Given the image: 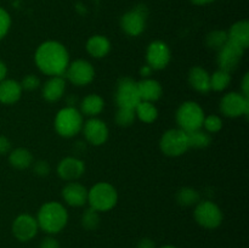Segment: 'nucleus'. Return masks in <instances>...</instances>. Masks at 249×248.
<instances>
[{
    "label": "nucleus",
    "instance_id": "4be33fe9",
    "mask_svg": "<svg viewBox=\"0 0 249 248\" xmlns=\"http://www.w3.org/2000/svg\"><path fill=\"white\" fill-rule=\"evenodd\" d=\"M22 87L14 79H4L0 82V102L12 105L19 100L22 95Z\"/></svg>",
    "mask_w": 249,
    "mask_h": 248
},
{
    "label": "nucleus",
    "instance_id": "473e14b6",
    "mask_svg": "<svg viewBox=\"0 0 249 248\" xmlns=\"http://www.w3.org/2000/svg\"><path fill=\"white\" fill-rule=\"evenodd\" d=\"M207 133H218L223 128V121L216 114H211L208 117H204L203 125Z\"/></svg>",
    "mask_w": 249,
    "mask_h": 248
},
{
    "label": "nucleus",
    "instance_id": "a19ab883",
    "mask_svg": "<svg viewBox=\"0 0 249 248\" xmlns=\"http://www.w3.org/2000/svg\"><path fill=\"white\" fill-rule=\"evenodd\" d=\"M6 74H7L6 65H5L4 62H1V61H0V82H2V80L6 78Z\"/></svg>",
    "mask_w": 249,
    "mask_h": 248
},
{
    "label": "nucleus",
    "instance_id": "6ab92c4d",
    "mask_svg": "<svg viewBox=\"0 0 249 248\" xmlns=\"http://www.w3.org/2000/svg\"><path fill=\"white\" fill-rule=\"evenodd\" d=\"M66 90V80L63 77H50L41 88L43 97L49 102H56L63 96Z\"/></svg>",
    "mask_w": 249,
    "mask_h": 248
},
{
    "label": "nucleus",
    "instance_id": "9b49d317",
    "mask_svg": "<svg viewBox=\"0 0 249 248\" xmlns=\"http://www.w3.org/2000/svg\"><path fill=\"white\" fill-rule=\"evenodd\" d=\"M221 113L229 118H237L249 113V99L240 92H229L220 101Z\"/></svg>",
    "mask_w": 249,
    "mask_h": 248
},
{
    "label": "nucleus",
    "instance_id": "20e7f679",
    "mask_svg": "<svg viewBox=\"0 0 249 248\" xmlns=\"http://www.w3.org/2000/svg\"><path fill=\"white\" fill-rule=\"evenodd\" d=\"M83 128V114L75 107H63L55 117V129L62 138H73Z\"/></svg>",
    "mask_w": 249,
    "mask_h": 248
},
{
    "label": "nucleus",
    "instance_id": "393cba45",
    "mask_svg": "<svg viewBox=\"0 0 249 248\" xmlns=\"http://www.w3.org/2000/svg\"><path fill=\"white\" fill-rule=\"evenodd\" d=\"M9 162L16 169H26L33 164V156L27 148H16L10 153Z\"/></svg>",
    "mask_w": 249,
    "mask_h": 248
},
{
    "label": "nucleus",
    "instance_id": "bb28decb",
    "mask_svg": "<svg viewBox=\"0 0 249 248\" xmlns=\"http://www.w3.org/2000/svg\"><path fill=\"white\" fill-rule=\"evenodd\" d=\"M175 198L180 206L191 207L196 206L201 201V195L197 190L192 189V187H182L177 192Z\"/></svg>",
    "mask_w": 249,
    "mask_h": 248
},
{
    "label": "nucleus",
    "instance_id": "72a5a7b5",
    "mask_svg": "<svg viewBox=\"0 0 249 248\" xmlns=\"http://www.w3.org/2000/svg\"><path fill=\"white\" fill-rule=\"evenodd\" d=\"M22 87V90H27V91H33V90L38 89L39 85H40V80L36 75L34 74H28L22 79V82L19 83Z\"/></svg>",
    "mask_w": 249,
    "mask_h": 248
},
{
    "label": "nucleus",
    "instance_id": "ea45409f",
    "mask_svg": "<svg viewBox=\"0 0 249 248\" xmlns=\"http://www.w3.org/2000/svg\"><path fill=\"white\" fill-rule=\"evenodd\" d=\"M241 94L245 95L246 97H248V99H249V74H248V73H246L245 77H243L242 92H241Z\"/></svg>",
    "mask_w": 249,
    "mask_h": 248
},
{
    "label": "nucleus",
    "instance_id": "a211bd4d",
    "mask_svg": "<svg viewBox=\"0 0 249 248\" xmlns=\"http://www.w3.org/2000/svg\"><path fill=\"white\" fill-rule=\"evenodd\" d=\"M138 89L141 101L147 102H155L160 100L163 92L160 83L152 78H145L138 82Z\"/></svg>",
    "mask_w": 249,
    "mask_h": 248
},
{
    "label": "nucleus",
    "instance_id": "c9c22d12",
    "mask_svg": "<svg viewBox=\"0 0 249 248\" xmlns=\"http://www.w3.org/2000/svg\"><path fill=\"white\" fill-rule=\"evenodd\" d=\"M33 170L39 177H46L50 173V165L46 160H38V162L34 163Z\"/></svg>",
    "mask_w": 249,
    "mask_h": 248
},
{
    "label": "nucleus",
    "instance_id": "7ed1b4c3",
    "mask_svg": "<svg viewBox=\"0 0 249 248\" xmlns=\"http://www.w3.org/2000/svg\"><path fill=\"white\" fill-rule=\"evenodd\" d=\"M118 202V194L113 185L108 182H97L88 190V203L92 209L100 212H108Z\"/></svg>",
    "mask_w": 249,
    "mask_h": 248
},
{
    "label": "nucleus",
    "instance_id": "f704fd0d",
    "mask_svg": "<svg viewBox=\"0 0 249 248\" xmlns=\"http://www.w3.org/2000/svg\"><path fill=\"white\" fill-rule=\"evenodd\" d=\"M10 26H11V18L10 15L5 11L4 9L0 7V40L4 38L9 32Z\"/></svg>",
    "mask_w": 249,
    "mask_h": 248
},
{
    "label": "nucleus",
    "instance_id": "0eeeda50",
    "mask_svg": "<svg viewBox=\"0 0 249 248\" xmlns=\"http://www.w3.org/2000/svg\"><path fill=\"white\" fill-rule=\"evenodd\" d=\"M194 216L198 225L209 230L219 228L223 223V212L211 201H199L196 204Z\"/></svg>",
    "mask_w": 249,
    "mask_h": 248
},
{
    "label": "nucleus",
    "instance_id": "37998d69",
    "mask_svg": "<svg viewBox=\"0 0 249 248\" xmlns=\"http://www.w3.org/2000/svg\"><path fill=\"white\" fill-rule=\"evenodd\" d=\"M191 1L196 5H206V4H209V2L215 1V0H191Z\"/></svg>",
    "mask_w": 249,
    "mask_h": 248
},
{
    "label": "nucleus",
    "instance_id": "ddd939ff",
    "mask_svg": "<svg viewBox=\"0 0 249 248\" xmlns=\"http://www.w3.org/2000/svg\"><path fill=\"white\" fill-rule=\"evenodd\" d=\"M172 53L164 41L155 40L148 45L146 51V60L147 65L152 70H164L170 62Z\"/></svg>",
    "mask_w": 249,
    "mask_h": 248
},
{
    "label": "nucleus",
    "instance_id": "9d476101",
    "mask_svg": "<svg viewBox=\"0 0 249 248\" xmlns=\"http://www.w3.org/2000/svg\"><path fill=\"white\" fill-rule=\"evenodd\" d=\"M66 78L77 87L90 84L95 78V70L87 60H75L68 65L65 72Z\"/></svg>",
    "mask_w": 249,
    "mask_h": 248
},
{
    "label": "nucleus",
    "instance_id": "79ce46f5",
    "mask_svg": "<svg viewBox=\"0 0 249 248\" xmlns=\"http://www.w3.org/2000/svg\"><path fill=\"white\" fill-rule=\"evenodd\" d=\"M152 68L150 67V66L148 65H146V66H143L142 68H141L140 70V73H141V75H142V77H145V78H148V75L151 74V72H152Z\"/></svg>",
    "mask_w": 249,
    "mask_h": 248
},
{
    "label": "nucleus",
    "instance_id": "5701e85b",
    "mask_svg": "<svg viewBox=\"0 0 249 248\" xmlns=\"http://www.w3.org/2000/svg\"><path fill=\"white\" fill-rule=\"evenodd\" d=\"M111 50V43L105 35H92L87 41V51L94 58H102Z\"/></svg>",
    "mask_w": 249,
    "mask_h": 248
},
{
    "label": "nucleus",
    "instance_id": "4c0bfd02",
    "mask_svg": "<svg viewBox=\"0 0 249 248\" xmlns=\"http://www.w3.org/2000/svg\"><path fill=\"white\" fill-rule=\"evenodd\" d=\"M11 150V142L7 138L0 135V155H5V153L10 152Z\"/></svg>",
    "mask_w": 249,
    "mask_h": 248
},
{
    "label": "nucleus",
    "instance_id": "c03bdc74",
    "mask_svg": "<svg viewBox=\"0 0 249 248\" xmlns=\"http://www.w3.org/2000/svg\"><path fill=\"white\" fill-rule=\"evenodd\" d=\"M160 248H177V247H174V246H172V245H165Z\"/></svg>",
    "mask_w": 249,
    "mask_h": 248
},
{
    "label": "nucleus",
    "instance_id": "39448f33",
    "mask_svg": "<svg viewBox=\"0 0 249 248\" xmlns=\"http://www.w3.org/2000/svg\"><path fill=\"white\" fill-rule=\"evenodd\" d=\"M204 111L197 102L186 101L180 105L177 111V123L179 129L185 133L202 129L204 121Z\"/></svg>",
    "mask_w": 249,
    "mask_h": 248
},
{
    "label": "nucleus",
    "instance_id": "cd10ccee",
    "mask_svg": "<svg viewBox=\"0 0 249 248\" xmlns=\"http://www.w3.org/2000/svg\"><path fill=\"white\" fill-rule=\"evenodd\" d=\"M187 134V141H189V147L192 148H204L211 145L212 138L209 133L202 129L189 131Z\"/></svg>",
    "mask_w": 249,
    "mask_h": 248
},
{
    "label": "nucleus",
    "instance_id": "2eb2a0df",
    "mask_svg": "<svg viewBox=\"0 0 249 248\" xmlns=\"http://www.w3.org/2000/svg\"><path fill=\"white\" fill-rule=\"evenodd\" d=\"M82 130L88 142L94 146L104 145L108 139V126L104 121L96 117L85 122V124H83Z\"/></svg>",
    "mask_w": 249,
    "mask_h": 248
},
{
    "label": "nucleus",
    "instance_id": "dca6fc26",
    "mask_svg": "<svg viewBox=\"0 0 249 248\" xmlns=\"http://www.w3.org/2000/svg\"><path fill=\"white\" fill-rule=\"evenodd\" d=\"M85 172V164L77 157H66L58 163L57 174L61 179L67 181H74L79 179Z\"/></svg>",
    "mask_w": 249,
    "mask_h": 248
},
{
    "label": "nucleus",
    "instance_id": "1a4fd4ad",
    "mask_svg": "<svg viewBox=\"0 0 249 248\" xmlns=\"http://www.w3.org/2000/svg\"><path fill=\"white\" fill-rule=\"evenodd\" d=\"M147 9L145 5H139L135 9L125 12L121 18V27L124 33L130 36H138L145 31Z\"/></svg>",
    "mask_w": 249,
    "mask_h": 248
},
{
    "label": "nucleus",
    "instance_id": "aec40b11",
    "mask_svg": "<svg viewBox=\"0 0 249 248\" xmlns=\"http://www.w3.org/2000/svg\"><path fill=\"white\" fill-rule=\"evenodd\" d=\"M189 83L196 91L207 94L211 91V75L204 68L195 66L189 72Z\"/></svg>",
    "mask_w": 249,
    "mask_h": 248
},
{
    "label": "nucleus",
    "instance_id": "b1692460",
    "mask_svg": "<svg viewBox=\"0 0 249 248\" xmlns=\"http://www.w3.org/2000/svg\"><path fill=\"white\" fill-rule=\"evenodd\" d=\"M105 108V101L100 95L90 94L85 96L80 102V113L88 117L99 116Z\"/></svg>",
    "mask_w": 249,
    "mask_h": 248
},
{
    "label": "nucleus",
    "instance_id": "4468645a",
    "mask_svg": "<svg viewBox=\"0 0 249 248\" xmlns=\"http://www.w3.org/2000/svg\"><path fill=\"white\" fill-rule=\"evenodd\" d=\"M38 230V221L29 214H21L12 223V233L21 242H27L36 237Z\"/></svg>",
    "mask_w": 249,
    "mask_h": 248
},
{
    "label": "nucleus",
    "instance_id": "c756f323",
    "mask_svg": "<svg viewBox=\"0 0 249 248\" xmlns=\"http://www.w3.org/2000/svg\"><path fill=\"white\" fill-rule=\"evenodd\" d=\"M231 74L225 71L218 70L211 75V90L214 91H223L230 85Z\"/></svg>",
    "mask_w": 249,
    "mask_h": 248
},
{
    "label": "nucleus",
    "instance_id": "58836bf2",
    "mask_svg": "<svg viewBox=\"0 0 249 248\" xmlns=\"http://www.w3.org/2000/svg\"><path fill=\"white\" fill-rule=\"evenodd\" d=\"M136 248H156V245L150 238H142V240H140L138 242Z\"/></svg>",
    "mask_w": 249,
    "mask_h": 248
},
{
    "label": "nucleus",
    "instance_id": "6e6552de",
    "mask_svg": "<svg viewBox=\"0 0 249 248\" xmlns=\"http://www.w3.org/2000/svg\"><path fill=\"white\" fill-rule=\"evenodd\" d=\"M116 102L118 105V108L123 107V108L135 109V107L141 102L138 82L129 77L122 78L117 84Z\"/></svg>",
    "mask_w": 249,
    "mask_h": 248
},
{
    "label": "nucleus",
    "instance_id": "c85d7f7f",
    "mask_svg": "<svg viewBox=\"0 0 249 248\" xmlns=\"http://www.w3.org/2000/svg\"><path fill=\"white\" fill-rule=\"evenodd\" d=\"M229 41V36H228V32L225 31H216L211 32L208 33V35L206 36V44L209 49L212 50L219 51L226 43Z\"/></svg>",
    "mask_w": 249,
    "mask_h": 248
},
{
    "label": "nucleus",
    "instance_id": "e433bc0d",
    "mask_svg": "<svg viewBox=\"0 0 249 248\" xmlns=\"http://www.w3.org/2000/svg\"><path fill=\"white\" fill-rule=\"evenodd\" d=\"M39 248H61V246L56 238L45 237L44 240H41Z\"/></svg>",
    "mask_w": 249,
    "mask_h": 248
},
{
    "label": "nucleus",
    "instance_id": "7c9ffc66",
    "mask_svg": "<svg viewBox=\"0 0 249 248\" xmlns=\"http://www.w3.org/2000/svg\"><path fill=\"white\" fill-rule=\"evenodd\" d=\"M82 226L85 229V230H96L100 225V215L99 212L92 209L91 207H89L88 209H85L84 213L82 214Z\"/></svg>",
    "mask_w": 249,
    "mask_h": 248
},
{
    "label": "nucleus",
    "instance_id": "423d86ee",
    "mask_svg": "<svg viewBox=\"0 0 249 248\" xmlns=\"http://www.w3.org/2000/svg\"><path fill=\"white\" fill-rule=\"evenodd\" d=\"M160 147L168 157H179L190 148L187 134L179 128L169 129L160 138Z\"/></svg>",
    "mask_w": 249,
    "mask_h": 248
},
{
    "label": "nucleus",
    "instance_id": "f3484780",
    "mask_svg": "<svg viewBox=\"0 0 249 248\" xmlns=\"http://www.w3.org/2000/svg\"><path fill=\"white\" fill-rule=\"evenodd\" d=\"M62 198L68 206L82 207L88 202V190L79 182H68L62 189Z\"/></svg>",
    "mask_w": 249,
    "mask_h": 248
},
{
    "label": "nucleus",
    "instance_id": "f257e3e1",
    "mask_svg": "<svg viewBox=\"0 0 249 248\" xmlns=\"http://www.w3.org/2000/svg\"><path fill=\"white\" fill-rule=\"evenodd\" d=\"M34 60L40 72L50 77H63L70 65L67 49L63 44L55 40L40 44L36 51Z\"/></svg>",
    "mask_w": 249,
    "mask_h": 248
},
{
    "label": "nucleus",
    "instance_id": "412c9836",
    "mask_svg": "<svg viewBox=\"0 0 249 248\" xmlns=\"http://www.w3.org/2000/svg\"><path fill=\"white\" fill-rule=\"evenodd\" d=\"M228 36L229 41L236 44L246 51L249 46V22L247 19H243L233 23L228 32Z\"/></svg>",
    "mask_w": 249,
    "mask_h": 248
},
{
    "label": "nucleus",
    "instance_id": "f03ea898",
    "mask_svg": "<svg viewBox=\"0 0 249 248\" xmlns=\"http://www.w3.org/2000/svg\"><path fill=\"white\" fill-rule=\"evenodd\" d=\"M39 229L48 233H58L65 229L68 221V212L58 202H48L43 204L36 216Z\"/></svg>",
    "mask_w": 249,
    "mask_h": 248
},
{
    "label": "nucleus",
    "instance_id": "a878e982",
    "mask_svg": "<svg viewBox=\"0 0 249 248\" xmlns=\"http://www.w3.org/2000/svg\"><path fill=\"white\" fill-rule=\"evenodd\" d=\"M135 114L136 118H139L143 123H153L158 117V109L153 105V102L141 101L135 107Z\"/></svg>",
    "mask_w": 249,
    "mask_h": 248
},
{
    "label": "nucleus",
    "instance_id": "f8f14e48",
    "mask_svg": "<svg viewBox=\"0 0 249 248\" xmlns=\"http://www.w3.org/2000/svg\"><path fill=\"white\" fill-rule=\"evenodd\" d=\"M243 55H245V50L242 48L237 46L236 44L231 43V41H228L218 51L216 62H218L219 70L225 71V72L231 74L238 67Z\"/></svg>",
    "mask_w": 249,
    "mask_h": 248
},
{
    "label": "nucleus",
    "instance_id": "2f4dec72",
    "mask_svg": "<svg viewBox=\"0 0 249 248\" xmlns=\"http://www.w3.org/2000/svg\"><path fill=\"white\" fill-rule=\"evenodd\" d=\"M135 109L133 108H123L122 107V108H118L116 113V123L119 126H123V128L130 126L135 122Z\"/></svg>",
    "mask_w": 249,
    "mask_h": 248
}]
</instances>
